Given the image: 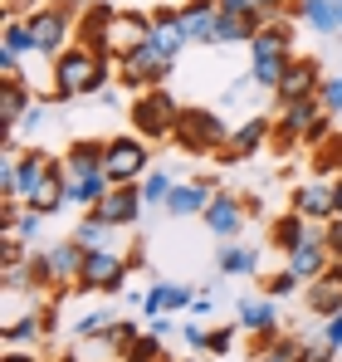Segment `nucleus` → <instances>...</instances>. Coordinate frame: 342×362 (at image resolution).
Here are the masks:
<instances>
[{"mask_svg":"<svg viewBox=\"0 0 342 362\" xmlns=\"http://www.w3.org/2000/svg\"><path fill=\"white\" fill-rule=\"evenodd\" d=\"M220 5V15H254L259 25H269V20H279V15H269L259 0H216Z\"/></svg>","mask_w":342,"mask_h":362,"instance_id":"obj_41","label":"nucleus"},{"mask_svg":"<svg viewBox=\"0 0 342 362\" xmlns=\"http://www.w3.org/2000/svg\"><path fill=\"white\" fill-rule=\"evenodd\" d=\"M171 54H162L157 45H142V49H132L127 59H117V83L122 88H132V93H147V88H162L171 78Z\"/></svg>","mask_w":342,"mask_h":362,"instance_id":"obj_8","label":"nucleus"},{"mask_svg":"<svg viewBox=\"0 0 342 362\" xmlns=\"http://www.w3.org/2000/svg\"><path fill=\"white\" fill-rule=\"evenodd\" d=\"M220 191V177H196V181H176L167 196V216H206V206H211V196Z\"/></svg>","mask_w":342,"mask_h":362,"instance_id":"obj_15","label":"nucleus"},{"mask_svg":"<svg viewBox=\"0 0 342 362\" xmlns=\"http://www.w3.org/2000/svg\"><path fill=\"white\" fill-rule=\"evenodd\" d=\"M318 103H323V113L342 118V74H338V78H323V88H318Z\"/></svg>","mask_w":342,"mask_h":362,"instance_id":"obj_42","label":"nucleus"},{"mask_svg":"<svg viewBox=\"0 0 342 362\" xmlns=\"http://www.w3.org/2000/svg\"><path fill=\"white\" fill-rule=\"evenodd\" d=\"M0 362H40V358H35L30 348H10V353H5V358H0Z\"/></svg>","mask_w":342,"mask_h":362,"instance_id":"obj_53","label":"nucleus"},{"mask_svg":"<svg viewBox=\"0 0 342 362\" xmlns=\"http://www.w3.org/2000/svg\"><path fill=\"white\" fill-rule=\"evenodd\" d=\"M35 103H40V98L30 93V83H0V122H5V127H20V122L30 118Z\"/></svg>","mask_w":342,"mask_h":362,"instance_id":"obj_29","label":"nucleus"},{"mask_svg":"<svg viewBox=\"0 0 342 362\" xmlns=\"http://www.w3.org/2000/svg\"><path fill=\"white\" fill-rule=\"evenodd\" d=\"M122 313H113V308H88L78 323H73V338H93V333H108Z\"/></svg>","mask_w":342,"mask_h":362,"instance_id":"obj_38","label":"nucleus"},{"mask_svg":"<svg viewBox=\"0 0 342 362\" xmlns=\"http://www.w3.org/2000/svg\"><path fill=\"white\" fill-rule=\"evenodd\" d=\"M108 191H113L108 172H93V177H69V206H78V211H93V206H98Z\"/></svg>","mask_w":342,"mask_h":362,"instance_id":"obj_30","label":"nucleus"},{"mask_svg":"<svg viewBox=\"0 0 342 362\" xmlns=\"http://www.w3.org/2000/svg\"><path fill=\"white\" fill-rule=\"evenodd\" d=\"M103 172H108L113 186H137V181L152 172V147H147V137H137V132H117V137H108Z\"/></svg>","mask_w":342,"mask_h":362,"instance_id":"obj_7","label":"nucleus"},{"mask_svg":"<svg viewBox=\"0 0 342 362\" xmlns=\"http://www.w3.org/2000/svg\"><path fill=\"white\" fill-rule=\"evenodd\" d=\"M191 303H196V289H191V284L157 279V284L142 294V313H147V318H157V313H181V308H191Z\"/></svg>","mask_w":342,"mask_h":362,"instance_id":"obj_21","label":"nucleus"},{"mask_svg":"<svg viewBox=\"0 0 342 362\" xmlns=\"http://www.w3.org/2000/svg\"><path fill=\"white\" fill-rule=\"evenodd\" d=\"M244 196H230V191H216L211 196V206H206V226H211V235H220V240H235L240 230H244Z\"/></svg>","mask_w":342,"mask_h":362,"instance_id":"obj_18","label":"nucleus"},{"mask_svg":"<svg viewBox=\"0 0 342 362\" xmlns=\"http://www.w3.org/2000/svg\"><path fill=\"white\" fill-rule=\"evenodd\" d=\"M230 132H235V127H225V118H220L216 108H186L171 142H176L181 152H191V157H206V152H225Z\"/></svg>","mask_w":342,"mask_h":362,"instance_id":"obj_6","label":"nucleus"},{"mask_svg":"<svg viewBox=\"0 0 342 362\" xmlns=\"http://www.w3.org/2000/svg\"><path fill=\"white\" fill-rule=\"evenodd\" d=\"M103 152H108V142L78 137V142H69V152H64V172H69V177H93V172H103Z\"/></svg>","mask_w":342,"mask_h":362,"instance_id":"obj_26","label":"nucleus"},{"mask_svg":"<svg viewBox=\"0 0 342 362\" xmlns=\"http://www.w3.org/2000/svg\"><path fill=\"white\" fill-rule=\"evenodd\" d=\"M313 167H318L323 177H333V181L342 177V132H333L323 147H313Z\"/></svg>","mask_w":342,"mask_h":362,"instance_id":"obj_34","label":"nucleus"},{"mask_svg":"<svg viewBox=\"0 0 342 362\" xmlns=\"http://www.w3.org/2000/svg\"><path fill=\"white\" fill-rule=\"evenodd\" d=\"M323 64L318 59H298L293 54V64L284 69V78H279V88H274V98L279 103H298V98H318V88H323Z\"/></svg>","mask_w":342,"mask_h":362,"instance_id":"obj_14","label":"nucleus"},{"mask_svg":"<svg viewBox=\"0 0 342 362\" xmlns=\"http://www.w3.org/2000/svg\"><path fill=\"white\" fill-rule=\"evenodd\" d=\"M54 328V308H25L20 318H10L5 323V348H40L45 343V333Z\"/></svg>","mask_w":342,"mask_h":362,"instance_id":"obj_17","label":"nucleus"},{"mask_svg":"<svg viewBox=\"0 0 342 362\" xmlns=\"http://www.w3.org/2000/svg\"><path fill=\"white\" fill-rule=\"evenodd\" d=\"M333 362H338V358H333Z\"/></svg>","mask_w":342,"mask_h":362,"instance_id":"obj_57","label":"nucleus"},{"mask_svg":"<svg viewBox=\"0 0 342 362\" xmlns=\"http://www.w3.org/2000/svg\"><path fill=\"white\" fill-rule=\"evenodd\" d=\"M73 25H78V5L73 0H45L35 15H30V35H35V54L59 59L73 40Z\"/></svg>","mask_w":342,"mask_h":362,"instance_id":"obj_5","label":"nucleus"},{"mask_svg":"<svg viewBox=\"0 0 342 362\" xmlns=\"http://www.w3.org/2000/svg\"><path fill=\"white\" fill-rule=\"evenodd\" d=\"M298 338H288V333H274V338H264L259 343V362H293L298 358Z\"/></svg>","mask_w":342,"mask_h":362,"instance_id":"obj_37","label":"nucleus"},{"mask_svg":"<svg viewBox=\"0 0 342 362\" xmlns=\"http://www.w3.org/2000/svg\"><path fill=\"white\" fill-rule=\"evenodd\" d=\"M288 64H293V25L279 15V20H269L249 40V78H254V88H269L274 93Z\"/></svg>","mask_w":342,"mask_h":362,"instance_id":"obj_2","label":"nucleus"},{"mask_svg":"<svg viewBox=\"0 0 342 362\" xmlns=\"http://www.w3.org/2000/svg\"><path fill=\"white\" fill-rule=\"evenodd\" d=\"M181 338H186V348H196V353H206V338H211V328H201V323L191 318V323H181Z\"/></svg>","mask_w":342,"mask_h":362,"instance_id":"obj_48","label":"nucleus"},{"mask_svg":"<svg viewBox=\"0 0 342 362\" xmlns=\"http://www.w3.org/2000/svg\"><path fill=\"white\" fill-rule=\"evenodd\" d=\"M40 226H45V211H35V206H20V221H15V240L35 245V235H40Z\"/></svg>","mask_w":342,"mask_h":362,"instance_id":"obj_40","label":"nucleus"},{"mask_svg":"<svg viewBox=\"0 0 342 362\" xmlns=\"http://www.w3.org/2000/svg\"><path fill=\"white\" fill-rule=\"evenodd\" d=\"M122 362H162V338H157V333H142V338L122 353Z\"/></svg>","mask_w":342,"mask_h":362,"instance_id":"obj_39","label":"nucleus"},{"mask_svg":"<svg viewBox=\"0 0 342 362\" xmlns=\"http://www.w3.org/2000/svg\"><path fill=\"white\" fill-rule=\"evenodd\" d=\"M284 264L298 274V279H303V284H313L318 274H328V269H333V250H328L323 226H313V230L293 245V250H284Z\"/></svg>","mask_w":342,"mask_h":362,"instance_id":"obj_10","label":"nucleus"},{"mask_svg":"<svg viewBox=\"0 0 342 362\" xmlns=\"http://www.w3.org/2000/svg\"><path fill=\"white\" fill-rule=\"evenodd\" d=\"M181 113H186V108H181V98L171 93L167 83H162V88H147V93H137V103H132V132L147 137V142H171Z\"/></svg>","mask_w":342,"mask_h":362,"instance_id":"obj_4","label":"nucleus"},{"mask_svg":"<svg viewBox=\"0 0 342 362\" xmlns=\"http://www.w3.org/2000/svg\"><path fill=\"white\" fill-rule=\"evenodd\" d=\"M293 15H298L313 35H338V30H342L338 5H333V0H293Z\"/></svg>","mask_w":342,"mask_h":362,"instance_id":"obj_28","label":"nucleus"},{"mask_svg":"<svg viewBox=\"0 0 342 362\" xmlns=\"http://www.w3.org/2000/svg\"><path fill=\"white\" fill-rule=\"evenodd\" d=\"M142 333H147V328H137L132 318H117L113 328H108V338H113V343H117V353H127V348H132V343H137Z\"/></svg>","mask_w":342,"mask_h":362,"instance_id":"obj_43","label":"nucleus"},{"mask_svg":"<svg viewBox=\"0 0 342 362\" xmlns=\"http://www.w3.org/2000/svg\"><path fill=\"white\" fill-rule=\"evenodd\" d=\"M108 20H113V5H103V0L98 5H83L78 10V25H73V40L88 45V49H98V54H108Z\"/></svg>","mask_w":342,"mask_h":362,"instance_id":"obj_22","label":"nucleus"},{"mask_svg":"<svg viewBox=\"0 0 342 362\" xmlns=\"http://www.w3.org/2000/svg\"><path fill=\"white\" fill-rule=\"evenodd\" d=\"M216 269L220 274H259V250L254 245H235V240H225L220 245V255H216Z\"/></svg>","mask_w":342,"mask_h":362,"instance_id":"obj_31","label":"nucleus"},{"mask_svg":"<svg viewBox=\"0 0 342 362\" xmlns=\"http://www.w3.org/2000/svg\"><path fill=\"white\" fill-rule=\"evenodd\" d=\"M338 308H342V259H333V269H328V274H318V279L308 284V313L333 318Z\"/></svg>","mask_w":342,"mask_h":362,"instance_id":"obj_25","label":"nucleus"},{"mask_svg":"<svg viewBox=\"0 0 342 362\" xmlns=\"http://www.w3.org/2000/svg\"><path fill=\"white\" fill-rule=\"evenodd\" d=\"M93 211H98L103 221H113L117 230H122V226H137V221H142V211H147L142 186H113V191H108V196H103Z\"/></svg>","mask_w":342,"mask_h":362,"instance_id":"obj_19","label":"nucleus"},{"mask_svg":"<svg viewBox=\"0 0 342 362\" xmlns=\"http://www.w3.org/2000/svg\"><path fill=\"white\" fill-rule=\"evenodd\" d=\"M0 49H15V54H35V35H30V20H5V30H0Z\"/></svg>","mask_w":342,"mask_h":362,"instance_id":"obj_35","label":"nucleus"},{"mask_svg":"<svg viewBox=\"0 0 342 362\" xmlns=\"http://www.w3.org/2000/svg\"><path fill=\"white\" fill-rule=\"evenodd\" d=\"M113 64L117 59L88 49V45H69L54 59V98L69 103V98H93V93H103L108 78H113Z\"/></svg>","mask_w":342,"mask_h":362,"instance_id":"obj_1","label":"nucleus"},{"mask_svg":"<svg viewBox=\"0 0 342 362\" xmlns=\"http://www.w3.org/2000/svg\"><path fill=\"white\" fill-rule=\"evenodd\" d=\"M147 333H157V338H167V333H171V318H167V313H157V318H147Z\"/></svg>","mask_w":342,"mask_h":362,"instance_id":"obj_52","label":"nucleus"},{"mask_svg":"<svg viewBox=\"0 0 342 362\" xmlns=\"http://www.w3.org/2000/svg\"><path fill=\"white\" fill-rule=\"evenodd\" d=\"M142 45H152V15L147 10H113V20H108V54L127 59Z\"/></svg>","mask_w":342,"mask_h":362,"instance_id":"obj_11","label":"nucleus"},{"mask_svg":"<svg viewBox=\"0 0 342 362\" xmlns=\"http://www.w3.org/2000/svg\"><path fill=\"white\" fill-rule=\"evenodd\" d=\"M333 186H338V216H342V177H338V181H333Z\"/></svg>","mask_w":342,"mask_h":362,"instance_id":"obj_55","label":"nucleus"},{"mask_svg":"<svg viewBox=\"0 0 342 362\" xmlns=\"http://www.w3.org/2000/svg\"><path fill=\"white\" fill-rule=\"evenodd\" d=\"M240 333H249L254 343L274 338L279 333V299L274 294H259V299H240Z\"/></svg>","mask_w":342,"mask_h":362,"instance_id":"obj_16","label":"nucleus"},{"mask_svg":"<svg viewBox=\"0 0 342 362\" xmlns=\"http://www.w3.org/2000/svg\"><path fill=\"white\" fill-rule=\"evenodd\" d=\"M259 5H264L269 15H284V0H259Z\"/></svg>","mask_w":342,"mask_h":362,"instance_id":"obj_54","label":"nucleus"},{"mask_svg":"<svg viewBox=\"0 0 342 362\" xmlns=\"http://www.w3.org/2000/svg\"><path fill=\"white\" fill-rule=\"evenodd\" d=\"M323 343H328V348H342V308L333 318H323Z\"/></svg>","mask_w":342,"mask_h":362,"instance_id":"obj_49","label":"nucleus"},{"mask_svg":"<svg viewBox=\"0 0 342 362\" xmlns=\"http://www.w3.org/2000/svg\"><path fill=\"white\" fill-rule=\"evenodd\" d=\"M333 5H338V20H342V0H333Z\"/></svg>","mask_w":342,"mask_h":362,"instance_id":"obj_56","label":"nucleus"},{"mask_svg":"<svg viewBox=\"0 0 342 362\" xmlns=\"http://www.w3.org/2000/svg\"><path fill=\"white\" fill-rule=\"evenodd\" d=\"M137 186H142V201H147V206H167V196H171V186H176V181H171V172L152 167Z\"/></svg>","mask_w":342,"mask_h":362,"instance_id":"obj_36","label":"nucleus"},{"mask_svg":"<svg viewBox=\"0 0 342 362\" xmlns=\"http://www.w3.org/2000/svg\"><path fill=\"white\" fill-rule=\"evenodd\" d=\"M206 313H216V303H211V294H196V303H191V318H206Z\"/></svg>","mask_w":342,"mask_h":362,"instance_id":"obj_51","label":"nucleus"},{"mask_svg":"<svg viewBox=\"0 0 342 362\" xmlns=\"http://www.w3.org/2000/svg\"><path fill=\"white\" fill-rule=\"evenodd\" d=\"M259 30H264V25H259L254 15H220V25H216V45H249Z\"/></svg>","mask_w":342,"mask_h":362,"instance_id":"obj_33","label":"nucleus"},{"mask_svg":"<svg viewBox=\"0 0 342 362\" xmlns=\"http://www.w3.org/2000/svg\"><path fill=\"white\" fill-rule=\"evenodd\" d=\"M176 10H181V25H186L191 45H216V25H220V5L216 0H186Z\"/></svg>","mask_w":342,"mask_h":362,"instance_id":"obj_23","label":"nucleus"},{"mask_svg":"<svg viewBox=\"0 0 342 362\" xmlns=\"http://www.w3.org/2000/svg\"><path fill=\"white\" fill-rule=\"evenodd\" d=\"M235 328H240V323H235ZM235 328H211V338H206V353H220V358H225L230 343H235Z\"/></svg>","mask_w":342,"mask_h":362,"instance_id":"obj_47","label":"nucleus"},{"mask_svg":"<svg viewBox=\"0 0 342 362\" xmlns=\"http://www.w3.org/2000/svg\"><path fill=\"white\" fill-rule=\"evenodd\" d=\"M64 157H49V152H40V147H30V152H20L15 157V177H20V201H30L45 181H49V172H54Z\"/></svg>","mask_w":342,"mask_h":362,"instance_id":"obj_24","label":"nucleus"},{"mask_svg":"<svg viewBox=\"0 0 342 362\" xmlns=\"http://www.w3.org/2000/svg\"><path fill=\"white\" fill-rule=\"evenodd\" d=\"M288 211H298V216H308V221L328 226V221L338 216V186H333L328 177L298 181V186H293V196H288Z\"/></svg>","mask_w":342,"mask_h":362,"instance_id":"obj_12","label":"nucleus"},{"mask_svg":"<svg viewBox=\"0 0 342 362\" xmlns=\"http://www.w3.org/2000/svg\"><path fill=\"white\" fill-rule=\"evenodd\" d=\"M152 45L171 54V59H181L186 49H191V35H186V25H181V10L176 5H162V10H152Z\"/></svg>","mask_w":342,"mask_h":362,"instance_id":"obj_20","label":"nucleus"},{"mask_svg":"<svg viewBox=\"0 0 342 362\" xmlns=\"http://www.w3.org/2000/svg\"><path fill=\"white\" fill-rule=\"evenodd\" d=\"M83 255L78 240H54L49 250H35L30 255V274H35V289H78V274H83Z\"/></svg>","mask_w":342,"mask_h":362,"instance_id":"obj_3","label":"nucleus"},{"mask_svg":"<svg viewBox=\"0 0 342 362\" xmlns=\"http://www.w3.org/2000/svg\"><path fill=\"white\" fill-rule=\"evenodd\" d=\"M313 226H318V221H308V216L288 211V216H279V221L269 226V245H279V250H293V245L303 240V235H308Z\"/></svg>","mask_w":342,"mask_h":362,"instance_id":"obj_32","label":"nucleus"},{"mask_svg":"<svg viewBox=\"0 0 342 362\" xmlns=\"http://www.w3.org/2000/svg\"><path fill=\"white\" fill-rule=\"evenodd\" d=\"M20 59H25V54H15V49H0V83H25V74H20Z\"/></svg>","mask_w":342,"mask_h":362,"instance_id":"obj_45","label":"nucleus"},{"mask_svg":"<svg viewBox=\"0 0 342 362\" xmlns=\"http://www.w3.org/2000/svg\"><path fill=\"white\" fill-rule=\"evenodd\" d=\"M127 274H132L127 255H117V250H93V255H83L78 294H122V289H127Z\"/></svg>","mask_w":342,"mask_h":362,"instance_id":"obj_9","label":"nucleus"},{"mask_svg":"<svg viewBox=\"0 0 342 362\" xmlns=\"http://www.w3.org/2000/svg\"><path fill=\"white\" fill-rule=\"evenodd\" d=\"M69 240H78V250H113V240H117V226L113 221H103L98 211H83V221L69 230Z\"/></svg>","mask_w":342,"mask_h":362,"instance_id":"obj_27","label":"nucleus"},{"mask_svg":"<svg viewBox=\"0 0 342 362\" xmlns=\"http://www.w3.org/2000/svg\"><path fill=\"white\" fill-rule=\"evenodd\" d=\"M298 289H303V279H298L288 264L274 274V279H269V294H274V299H288V294H298Z\"/></svg>","mask_w":342,"mask_h":362,"instance_id":"obj_44","label":"nucleus"},{"mask_svg":"<svg viewBox=\"0 0 342 362\" xmlns=\"http://www.w3.org/2000/svg\"><path fill=\"white\" fill-rule=\"evenodd\" d=\"M323 235H328V250H333V259H342V216H333V221L323 226Z\"/></svg>","mask_w":342,"mask_h":362,"instance_id":"obj_50","label":"nucleus"},{"mask_svg":"<svg viewBox=\"0 0 342 362\" xmlns=\"http://www.w3.org/2000/svg\"><path fill=\"white\" fill-rule=\"evenodd\" d=\"M269 137H274V118L269 113H249V118L230 132V147L220 152V162H249V157H259V147Z\"/></svg>","mask_w":342,"mask_h":362,"instance_id":"obj_13","label":"nucleus"},{"mask_svg":"<svg viewBox=\"0 0 342 362\" xmlns=\"http://www.w3.org/2000/svg\"><path fill=\"white\" fill-rule=\"evenodd\" d=\"M333 358H338V348H328V343L318 338V343H303V348H298V358H293V362H333Z\"/></svg>","mask_w":342,"mask_h":362,"instance_id":"obj_46","label":"nucleus"}]
</instances>
